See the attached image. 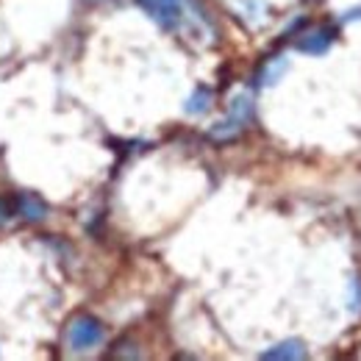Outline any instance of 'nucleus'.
<instances>
[{"label": "nucleus", "mask_w": 361, "mask_h": 361, "mask_svg": "<svg viewBox=\"0 0 361 361\" xmlns=\"http://www.w3.org/2000/svg\"><path fill=\"white\" fill-rule=\"evenodd\" d=\"M136 6L164 31L170 34H183V31H209L212 34V25L209 20L203 17V11L197 8L195 0H136Z\"/></svg>", "instance_id": "1"}, {"label": "nucleus", "mask_w": 361, "mask_h": 361, "mask_svg": "<svg viewBox=\"0 0 361 361\" xmlns=\"http://www.w3.org/2000/svg\"><path fill=\"white\" fill-rule=\"evenodd\" d=\"M250 123H253V97L247 92H242V94H236L231 100L226 117L209 128V139H214V142H233V139H239L247 131Z\"/></svg>", "instance_id": "2"}, {"label": "nucleus", "mask_w": 361, "mask_h": 361, "mask_svg": "<svg viewBox=\"0 0 361 361\" xmlns=\"http://www.w3.org/2000/svg\"><path fill=\"white\" fill-rule=\"evenodd\" d=\"M67 348L73 353H92L94 348L103 345L106 339V328L97 317L92 314H78L70 325H67Z\"/></svg>", "instance_id": "3"}, {"label": "nucleus", "mask_w": 361, "mask_h": 361, "mask_svg": "<svg viewBox=\"0 0 361 361\" xmlns=\"http://www.w3.org/2000/svg\"><path fill=\"white\" fill-rule=\"evenodd\" d=\"M14 212L25 220V223H42L47 217V203L39 197V195H34V192H20V195H14Z\"/></svg>", "instance_id": "4"}, {"label": "nucleus", "mask_w": 361, "mask_h": 361, "mask_svg": "<svg viewBox=\"0 0 361 361\" xmlns=\"http://www.w3.org/2000/svg\"><path fill=\"white\" fill-rule=\"evenodd\" d=\"M331 45H334V28L331 25L312 28V31L300 34V39H298V50L309 53V56H322Z\"/></svg>", "instance_id": "5"}, {"label": "nucleus", "mask_w": 361, "mask_h": 361, "mask_svg": "<svg viewBox=\"0 0 361 361\" xmlns=\"http://www.w3.org/2000/svg\"><path fill=\"white\" fill-rule=\"evenodd\" d=\"M306 356H309V353H306V348H303L300 339L278 342L275 348L262 353V359H267V361H298V359H306Z\"/></svg>", "instance_id": "6"}, {"label": "nucleus", "mask_w": 361, "mask_h": 361, "mask_svg": "<svg viewBox=\"0 0 361 361\" xmlns=\"http://www.w3.org/2000/svg\"><path fill=\"white\" fill-rule=\"evenodd\" d=\"M212 100H214V92L206 90V87H197L183 109H186V114H206L212 109Z\"/></svg>", "instance_id": "7"}, {"label": "nucleus", "mask_w": 361, "mask_h": 361, "mask_svg": "<svg viewBox=\"0 0 361 361\" xmlns=\"http://www.w3.org/2000/svg\"><path fill=\"white\" fill-rule=\"evenodd\" d=\"M283 70H286V59H283V56L272 59L267 67H262V73H259V84H262V87H270V84H275V81L283 75Z\"/></svg>", "instance_id": "8"}, {"label": "nucleus", "mask_w": 361, "mask_h": 361, "mask_svg": "<svg viewBox=\"0 0 361 361\" xmlns=\"http://www.w3.org/2000/svg\"><path fill=\"white\" fill-rule=\"evenodd\" d=\"M350 289H353V298H356V303H350V309L359 314V312H361V281H359V278H353Z\"/></svg>", "instance_id": "9"}, {"label": "nucleus", "mask_w": 361, "mask_h": 361, "mask_svg": "<svg viewBox=\"0 0 361 361\" xmlns=\"http://www.w3.org/2000/svg\"><path fill=\"white\" fill-rule=\"evenodd\" d=\"M11 212H14V206H11V203H6V200H0V226L11 217Z\"/></svg>", "instance_id": "10"}, {"label": "nucleus", "mask_w": 361, "mask_h": 361, "mask_svg": "<svg viewBox=\"0 0 361 361\" xmlns=\"http://www.w3.org/2000/svg\"><path fill=\"white\" fill-rule=\"evenodd\" d=\"M92 3H109V0H92Z\"/></svg>", "instance_id": "11"}]
</instances>
